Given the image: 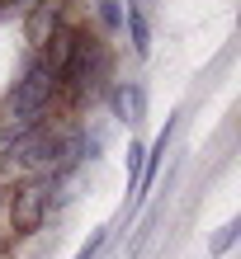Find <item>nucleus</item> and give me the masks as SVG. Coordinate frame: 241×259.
<instances>
[{
    "label": "nucleus",
    "instance_id": "obj_14",
    "mask_svg": "<svg viewBox=\"0 0 241 259\" xmlns=\"http://www.w3.org/2000/svg\"><path fill=\"white\" fill-rule=\"evenodd\" d=\"M0 28H5V14H0Z\"/></svg>",
    "mask_w": 241,
    "mask_h": 259
},
{
    "label": "nucleus",
    "instance_id": "obj_1",
    "mask_svg": "<svg viewBox=\"0 0 241 259\" xmlns=\"http://www.w3.org/2000/svg\"><path fill=\"white\" fill-rule=\"evenodd\" d=\"M118 80V57L109 48V38H99L90 24H81L76 48H71L62 75H57V109L62 118H81L90 104L104 99V90Z\"/></svg>",
    "mask_w": 241,
    "mask_h": 259
},
{
    "label": "nucleus",
    "instance_id": "obj_7",
    "mask_svg": "<svg viewBox=\"0 0 241 259\" xmlns=\"http://www.w3.org/2000/svg\"><path fill=\"white\" fill-rule=\"evenodd\" d=\"M123 33H128L132 62H147L152 57V14H147L142 0H123Z\"/></svg>",
    "mask_w": 241,
    "mask_h": 259
},
{
    "label": "nucleus",
    "instance_id": "obj_9",
    "mask_svg": "<svg viewBox=\"0 0 241 259\" xmlns=\"http://www.w3.org/2000/svg\"><path fill=\"white\" fill-rule=\"evenodd\" d=\"M236 236H241V222H236V217H232V222H222V226H218V236H213V245H208V254L222 259V254L236 245Z\"/></svg>",
    "mask_w": 241,
    "mask_h": 259
},
{
    "label": "nucleus",
    "instance_id": "obj_5",
    "mask_svg": "<svg viewBox=\"0 0 241 259\" xmlns=\"http://www.w3.org/2000/svg\"><path fill=\"white\" fill-rule=\"evenodd\" d=\"M66 19H71V0H33V5L19 14V33H24V42H28V52L48 48V38H52Z\"/></svg>",
    "mask_w": 241,
    "mask_h": 259
},
{
    "label": "nucleus",
    "instance_id": "obj_3",
    "mask_svg": "<svg viewBox=\"0 0 241 259\" xmlns=\"http://www.w3.org/2000/svg\"><path fill=\"white\" fill-rule=\"evenodd\" d=\"M0 109H10V113H33V118L62 113V109H57V75H52V66L43 62L38 52L24 57L19 75H14L10 90L0 95Z\"/></svg>",
    "mask_w": 241,
    "mask_h": 259
},
{
    "label": "nucleus",
    "instance_id": "obj_12",
    "mask_svg": "<svg viewBox=\"0 0 241 259\" xmlns=\"http://www.w3.org/2000/svg\"><path fill=\"white\" fill-rule=\"evenodd\" d=\"M33 0H0V14H5V24H10V14H24Z\"/></svg>",
    "mask_w": 241,
    "mask_h": 259
},
{
    "label": "nucleus",
    "instance_id": "obj_13",
    "mask_svg": "<svg viewBox=\"0 0 241 259\" xmlns=\"http://www.w3.org/2000/svg\"><path fill=\"white\" fill-rule=\"evenodd\" d=\"M5 245H10V240H5V231H0V254H5Z\"/></svg>",
    "mask_w": 241,
    "mask_h": 259
},
{
    "label": "nucleus",
    "instance_id": "obj_8",
    "mask_svg": "<svg viewBox=\"0 0 241 259\" xmlns=\"http://www.w3.org/2000/svg\"><path fill=\"white\" fill-rule=\"evenodd\" d=\"M90 14H95V33L99 38H118L123 33V0H95Z\"/></svg>",
    "mask_w": 241,
    "mask_h": 259
},
{
    "label": "nucleus",
    "instance_id": "obj_2",
    "mask_svg": "<svg viewBox=\"0 0 241 259\" xmlns=\"http://www.w3.org/2000/svg\"><path fill=\"white\" fill-rule=\"evenodd\" d=\"M0 207H5V222H0L5 240H33L43 226H48L52 207H57V184L43 179V175H19L5 189Z\"/></svg>",
    "mask_w": 241,
    "mask_h": 259
},
{
    "label": "nucleus",
    "instance_id": "obj_11",
    "mask_svg": "<svg viewBox=\"0 0 241 259\" xmlns=\"http://www.w3.org/2000/svg\"><path fill=\"white\" fill-rule=\"evenodd\" d=\"M137 170H142V142H128V193L137 184Z\"/></svg>",
    "mask_w": 241,
    "mask_h": 259
},
{
    "label": "nucleus",
    "instance_id": "obj_6",
    "mask_svg": "<svg viewBox=\"0 0 241 259\" xmlns=\"http://www.w3.org/2000/svg\"><path fill=\"white\" fill-rule=\"evenodd\" d=\"M104 104H109V113L118 118V123L137 127L147 118V85L142 80H114L109 90H104Z\"/></svg>",
    "mask_w": 241,
    "mask_h": 259
},
{
    "label": "nucleus",
    "instance_id": "obj_10",
    "mask_svg": "<svg viewBox=\"0 0 241 259\" xmlns=\"http://www.w3.org/2000/svg\"><path fill=\"white\" fill-rule=\"evenodd\" d=\"M104 245H109V226H95V231H90V240H81V250L71 254V259H99Z\"/></svg>",
    "mask_w": 241,
    "mask_h": 259
},
{
    "label": "nucleus",
    "instance_id": "obj_4",
    "mask_svg": "<svg viewBox=\"0 0 241 259\" xmlns=\"http://www.w3.org/2000/svg\"><path fill=\"white\" fill-rule=\"evenodd\" d=\"M175 127H180V113H170L165 118V127H156V137L142 146V170H137V184H132V198H128V217H137L142 212V203L152 198V184H156V175H161V160H165V151H170V137H175Z\"/></svg>",
    "mask_w": 241,
    "mask_h": 259
}]
</instances>
